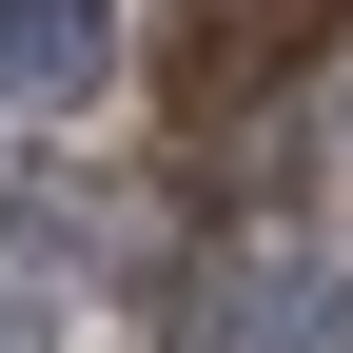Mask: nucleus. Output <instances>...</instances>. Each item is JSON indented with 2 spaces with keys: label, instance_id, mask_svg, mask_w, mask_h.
Masks as SVG:
<instances>
[{
  "label": "nucleus",
  "instance_id": "nucleus-1",
  "mask_svg": "<svg viewBox=\"0 0 353 353\" xmlns=\"http://www.w3.org/2000/svg\"><path fill=\"white\" fill-rule=\"evenodd\" d=\"M196 334L216 353H353V275L334 255H236V275H196Z\"/></svg>",
  "mask_w": 353,
  "mask_h": 353
},
{
  "label": "nucleus",
  "instance_id": "nucleus-2",
  "mask_svg": "<svg viewBox=\"0 0 353 353\" xmlns=\"http://www.w3.org/2000/svg\"><path fill=\"white\" fill-rule=\"evenodd\" d=\"M99 79H118V0H0V99L20 118L99 99Z\"/></svg>",
  "mask_w": 353,
  "mask_h": 353
},
{
  "label": "nucleus",
  "instance_id": "nucleus-3",
  "mask_svg": "<svg viewBox=\"0 0 353 353\" xmlns=\"http://www.w3.org/2000/svg\"><path fill=\"white\" fill-rule=\"evenodd\" d=\"M0 353H39V314H0Z\"/></svg>",
  "mask_w": 353,
  "mask_h": 353
}]
</instances>
